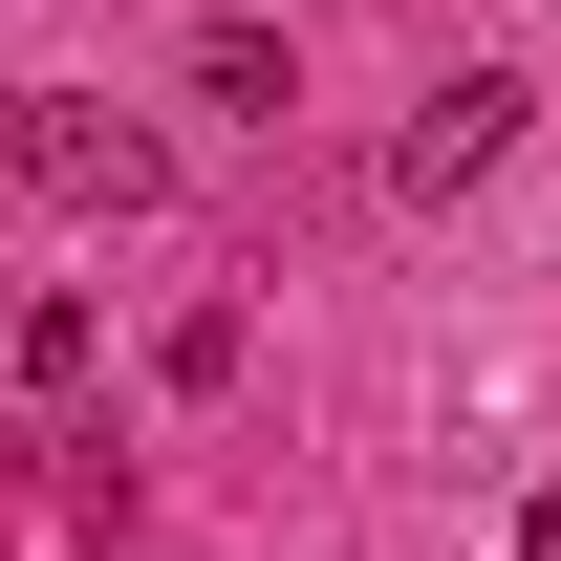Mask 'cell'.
I'll return each mask as SVG.
<instances>
[{
  "label": "cell",
  "mask_w": 561,
  "mask_h": 561,
  "mask_svg": "<svg viewBox=\"0 0 561 561\" xmlns=\"http://www.w3.org/2000/svg\"><path fill=\"white\" fill-rule=\"evenodd\" d=\"M151 195H173L151 108H108V87H22V108H0V216H87V238H130Z\"/></svg>",
  "instance_id": "cell-1"
},
{
  "label": "cell",
  "mask_w": 561,
  "mask_h": 561,
  "mask_svg": "<svg viewBox=\"0 0 561 561\" xmlns=\"http://www.w3.org/2000/svg\"><path fill=\"white\" fill-rule=\"evenodd\" d=\"M496 151H518V87H496V66H454L411 130H389V195H476Z\"/></svg>",
  "instance_id": "cell-2"
},
{
  "label": "cell",
  "mask_w": 561,
  "mask_h": 561,
  "mask_svg": "<svg viewBox=\"0 0 561 561\" xmlns=\"http://www.w3.org/2000/svg\"><path fill=\"white\" fill-rule=\"evenodd\" d=\"M195 87L238 130H280V108H302V44H280V22H195Z\"/></svg>",
  "instance_id": "cell-3"
},
{
  "label": "cell",
  "mask_w": 561,
  "mask_h": 561,
  "mask_svg": "<svg viewBox=\"0 0 561 561\" xmlns=\"http://www.w3.org/2000/svg\"><path fill=\"white\" fill-rule=\"evenodd\" d=\"M87 346H108L87 280H22V302H0V367H22V389H87Z\"/></svg>",
  "instance_id": "cell-4"
},
{
  "label": "cell",
  "mask_w": 561,
  "mask_h": 561,
  "mask_svg": "<svg viewBox=\"0 0 561 561\" xmlns=\"http://www.w3.org/2000/svg\"><path fill=\"white\" fill-rule=\"evenodd\" d=\"M518 561H561V496H518Z\"/></svg>",
  "instance_id": "cell-5"
}]
</instances>
